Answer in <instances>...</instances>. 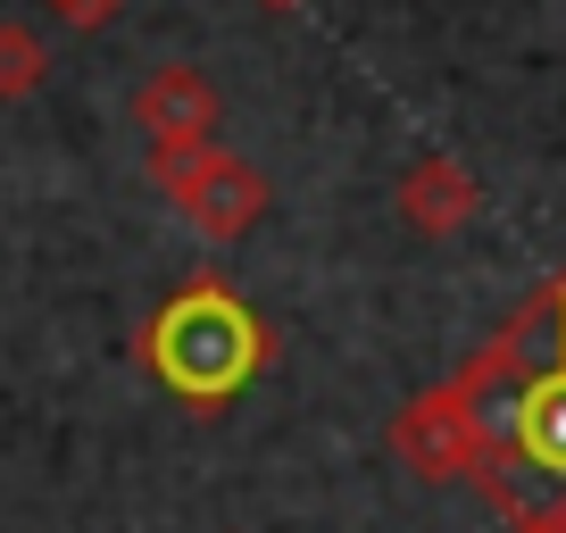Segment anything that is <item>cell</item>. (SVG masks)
<instances>
[{
  "label": "cell",
  "mask_w": 566,
  "mask_h": 533,
  "mask_svg": "<svg viewBox=\"0 0 566 533\" xmlns=\"http://www.w3.org/2000/svg\"><path fill=\"white\" fill-rule=\"evenodd\" d=\"M142 367L176 400H192V409H226L233 391L266 367V325L250 317V301L233 284L200 275L142 325Z\"/></svg>",
  "instance_id": "2"
},
{
  "label": "cell",
  "mask_w": 566,
  "mask_h": 533,
  "mask_svg": "<svg viewBox=\"0 0 566 533\" xmlns=\"http://www.w3.org/2000/svg\"><path fill=\"white\" fill-rule=\"evenodd\" d=\"M400 459L417 467L424 483H442V475H475V459H483V433H475V409H467V391L459 384H442V391H424L417 409L400 417Z\"/></svg>",
  "instance_id": "4"
},
{
  "label": "cell",
  "mask_w": 566,
  "mask_h": 533,
  "mask_svg": "<svg viewBox=\"0 0 566 533\" xmlns=\"http://www.w3.org/2000/svg\"><path fill=\"white\" fill-rule=\"evenodd\" d=\"M400 209H408V226H424V233H450V226H467V217L483 209V192H475V176H467L459 159H417L400 176Z\"/></svg>",
  "instance_id": "6"
},
{
  "label": "cell",
  "mask_w": 566,
  "mask_h": 533,
  "mask_svg": "<svg viewBox=\"0 0 566 533\" xmlns=\"http://www.w3.org/2000/svg\"><path fill=\"white\" fill-rule=\"evenodd\" d=\"M150 184L176 200V217L209 242H233V233L259 226L266 209V176L250 159H233L226 143H167L150 150Z\"/></svg>",
  "instance_id": "3"
},
{
  "label": "cell",
  "mask_w": 566,
  "mask_h": 533,
  "mask_svg": "<svg viewBox=\"0 0 566 533\" xmlns=\"http://www.w3.org/2000/svg\"><path fill=\"white\" fill-rule=\"evenodd\" d=\"M51 9H59V18H67V25H101L108 9H117V0H51Z\"/></svg>",
  "instance_id": "8"
},
{
  "label": "cell",
  "mask_w": 566,
  "mask_h": 533,
  "mask_svg": "<svg viewBox=\"0 0 566 533\" xmlns=\"http://www.w3.org/2000/svg\"><path fill=\"white\" fill-rule=\"evenodd\" d=\"M134 125L150 134V150L217 143V84L200 67H150V84L134 92Z\"/></svg>",
  "instance_id": "5"
},
{
  "label": "cell",
  "mask_w": 566,
  "mask_h": 533,
  "mask_svg": "<svg viewBox=\"0 0 566 533\" xmlns=\"http://www.w3.org/2000/svg\"><path fill=\"white\" fill-rule=\"evenodd\" d=\"M459 391L483 433L475 483L509 509V525L533 509H558L566 500V275L500 325V342L459 375Z\"/></svg>",
  "instance_id": "1"
},
{
  "label": "cell",
  "mask_w": 566,
  "mask_h": 533,
  "mask_svg": "<svg viewBox=\"0 0 566 533\" xmlns=\"http://www.w3.org/2000/svg\"><path fill=\"white\" fill-rule=\"evenodd\" d=\"M42 75H51V51H42V34L25 18H0V101H25V92H42Z\"/></svg>",
  "instance_id": "7"
}]
</instances>
